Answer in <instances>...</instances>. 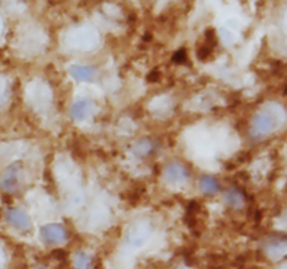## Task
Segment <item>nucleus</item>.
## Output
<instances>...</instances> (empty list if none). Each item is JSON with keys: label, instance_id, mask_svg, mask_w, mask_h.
I'll use <instances>...</instances> for the list:
<instances>
[{"label": "nucleus", "instance_id": "nucleus-1", "mask_svg": "<svg viewBox=\"0 0 287 269\" xmlns=\"http://www.w3.org/2000/svg\"><path fill=\"white\" fill-rule=\"evenodd\" d=\"M277 127V121H276V116L268 112V111H264L261 114H258L254 121H252V127H251V133L252 137L255 138H261L265 137L270 133H273Z\"/></svg>", "mask_w": 287, "mask_h": 269}, {"label": "nucleus", "instance_id": "nucleus-2", "mask_svg": "<svg viewBox=\"0 0 287 269\" xmlns=\"http://www.w3.org/2000/svg\"><path fill=\"white\" fill-rule=\"evenodd\" d=\"M41 237L48 244H61L66 242L67 233L60 224H47L41 229Z\"/></svg>", "mask_w": 287, "mask_h": 269}, {"label": "nucleus", "instance_id": "nucleus-3", "mask_svg": "<svg viewBox=\"0 0 287 269\" xmlns=\"http://www.w3.org/2000/svg\"><path fill=\"white\" fill-rule=\"evenodd\" d=\"M163 178L168 181V182H181L185 181L188 178V170L187 167L178 163V161H172V163H168L163 169Z\"/></svg>", "mask_w": 287, "mask_h": 269}, {"label": "nucleus", "instance_id": "nucleus-4", "mask_svg": "<svg viewBox=\"0 0 287 269\" xmlns=\"http://www.w3.org/2000/svg\"><path fill=\"white\" fill-rule=\"evenodd\" d=\"M19 173H21L19 163H13L12 166H9L1 178V187L6 191H15L19 185Z\"/></svg>", "mask_w": 287, "mask_h": 269}, {"label": "nucleus", "instance_id": "nucleus-5", "mask_svg": "<svg viewBox=\"0 0 287 269\" xmlns=\"http://www.w3.org/2000/svg\"><path fill=\"white\" fill-rule=\"evenodd\" d=\"M6 220H7L9 224H12L15 229H19V230H28L31 227L29 217L21 210H15V208L7 210L6 211Z\"/></svg>", "mask_w": 287, "mask_h": 269}, {"label": "nucleus", "instance_id": "nucleus-6", "mask_svg": "<svg viewBox=\"0 0 287 269\" xmlns=\"http://www.w3.org/2000/svg\"><path fill=\"white\" fill-rule=\"evenodd\" d=\"M92 108H94V102L92 101L80 99V101L73 104V107L70 109V116L75 121H83V119H86L92 114Z\"/></svg>", "mask_w": 287, "mask_h": 269}, {"label": "nucleus", "instance_id": "nucleus-7", "mask_svg": "<svg viewBox=\"0 0 287 269\" xmlns=\"http://www.w3.org/2000/svg\"><path fill=\"white\" fill-rule=\"evenodd\" d=\"M69 73L76 79L82 81H91L96 76V69L91 66H72L69 69Z\"/></svg>", "mask_w": 287, "mask_h": 269}, {"label": "nucleus", "instance_id": "nucleus-8", "mask_svg": "<svg viewBox=\"0 0 287 269\" xmlns=\"http://www.w3.org/2000/svg\"><path fill=\"white\" fill-rule=\"evenodd\" d=\"M225 201L234 210H240L243 207V204H245V198H243L242 192L235 188L228 189L225 192Z\"/></svg>", "mask_w": 287, "mask_h": 269}, {"label": "nucleus", "instance_id": "nucleus-9", "mask_svg": "<svg viewBox=\"0 0 287 269\" xmlns=\"http://www.w3.org/2000/svg\"><path fill=\"white\" fill-rule=\"evenodd\" d=\"M219 182L213 178V176H201L200 179V189L203 193L206 195H214L216 192H219Z\"/></svg>", "mask_w": 287, "mask_h": 269}, {"label": "nucleus", "instance_id": "nucleus-10", "mask_svg": "<svg viewBox=\"0 0 287 269\" xmlns=\"http://www.w3.org/2000/svg\"><path fill=\"white\" fill-rule=\"evenodd\" d=\"M152 147L153 146L149 140H142V141H139L133 146V153L137 157H144L146 154H149L152 152Z\"/></svg>", "mask_w": 287, "mask_h": 269}, {"label": "nucleus", "instance_id": "nucleus-11", "mask_svg": "<svg viewBox=\"0 0 287 269\" xmlns=\"http://www.w3.org/2000/svg\"><path fill=\"white\" fill-rule=\"evenodd\" d=\"M92 265V259L85 253H76L75 256V267L76 268H89Z\"/></svg>", "mask_w": 287, "mask_h": 269}, {"label": "nucleus", "instance_id": "nucleus-12", "mask_svg": "<svg viewBox=\"0 0 287 269\" xmlns=\"http://www.w3.org/2000/svg\"><path fill=\"white\" fill-rule=\"evenodd\" d=\"M184 60H185V51L184 50L178 51V53L174 55V61H177V63H183Z\"/></svg>", "mask_w": 287, "mask_h": 269}]
</instances>
